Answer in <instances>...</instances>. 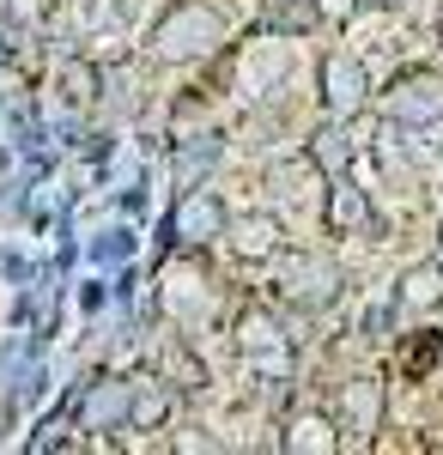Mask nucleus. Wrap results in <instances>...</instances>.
<instances>
[{"label":"nucleus","mask_w":443,"mask_h":455,"mask_svg":"<svg viewBox=\"0 0 443 455\" xmlns=\"http://www.w3.org/2000/svg\"><path fill=\"white\" fill-rule=\"evenodd\" d=\"M219 43H225V19L201 0H182L152 25V55L158 61H206Z\"/></svg>","instance_id":"f257e3e1"},{"label":"nucleus","mask_w":443,"mask_h":455,"mask_svg":"<svg viewBox=\"0 0 443 455\" xmlns=\"http://www.w3.org/2000/svg\"><path fill=\"white\" fill-rule=\"evenodd\" d=\"M383 116L401 122V128H431V122H443V73H431V68L401 73L383 92Z\"/></svg>","instance_id":"f03ea898"},{"label":"nucleus","mask_w":443,"mask_h":455,"mask_svg":"<svg viewBox=\"0 0 443 455\" xmlns=\"http://www.w3.org/2000/svg\"><path fill=\"white\" fill-rule=\"evenodd\" d=\"M279 298L298 304V310H322L341 298V267L328 255H286V274H279Z\"/></svg>","instance_id":"7ed1b4c3"},{"label":"nucleus","mask_w":443,"mask_h":455,"mask_svg":"<svg viewBox=\"0 0 443 455\" xmlns=\"http://www.w3.org/2000/svg\"><path fill=\"white\" fill-rule=\"evenodd\" d=\"M365 98H371L365 68H358L352 55H328V61H322V104H328V116L341 122L352 109H365Z\"/></svg>","instance_id":"20e7f679"},{"label":"nucleus","mask_w":443,"mask_h":455,"mask_svg":"<svg viewBox=\"0 0 443 455\" xmlns=\"http://www.w3.org/2000/svg\"><path fill=\"white\" fill-rule=\"evenodd\" d=\"M128 401H134L128 377H98L79 401V425L85 431H116V425H128Z\"/></svg>","instance_id":"39448f33"},{"label":"nucleus","mask_w":443,"mask_h":455,"mask_svg":"<svg viewBox=\"0 0 443 455\" xmlns=\"http://www.w3.org/2000/svg\"><path fill=\"white\" fill-rule=\"evenodd\" d=\"M225 225H231V212H225L219 195H206V188H189L182 195V207H176V237L182 243H219Z\"/></svg>","instance_id":"423d86ee"},{"label":"nucleus","mask_w":443,"mask_h":455,"mask_svg":"<svg viewBox=\"0 0 443 455\" xmlns=\"http://www.w3.org/2000/svg\"><path fill=\"white\" fill-rule=\"evenodd\" d=\"M225 243H231L238 261H268L273 249H279V219L273 212H243V219L225 225Z\"/></svg>","instance_id":"0eeeda50"},{"label":"nucleus","mask_w":443,"mask_h":455,"mask_svg":"<svg viewBox=\"0 0 443 455\" xmlns=\"http://www.w3.org/2000/svg\"><path fill=\"white\" fill-rule=\"evenodd\" d=\"M286 450H298V455H334V450H341V425L328 419V413H298L292 431H286Z\"/></svg>","instance_id":"6e6552de"},{"label":"nucleus","mask_w":443,"mask_h":455,"mask_svg":"<svg viewBox=\"0 0 443 455\" xmlns=\"http://www.w3.org/2000/svg\"><path fill=\"white\" fill-rule=\"evenodd\" d=\"M219 152H225V140L206 128V134H195V140L176 146V176H182V188H201V176L219 164Z\"/></svg>","instance_id":"1a4fd4ad"},{"label":"nucleus","mask_w":443,"mask_h":455,"mask_svg":"<svg viewBox=\"0 0 443 455\" xmlns=\"http://www.w3.org/2000/svg\"><path fill=\"white\" fill-rule=\"evenodd\" d=\"M376 413H383V383H346V395H341V419H346V431H376Z\"/></svg>","instance_id":"9d476101"},{"label":"nucleus","mask_w":443,"mask_h":455,"mask_svg":"<svg viewBox=\"0 0 443 455\" xmlns=\"http://www.w3.org/2000/svg\"><path fill=\"white\" fill-rule=\"evenodd\" d=\"M328 225H334V231H365V225H371V201H365V188H352L346 176H334V195H328Z\"/></svg>","instance_id":"9b49d317"},{"label":"nucleus","mask_w":443,"mask_h":455,"mask_svg":"<svg viewBox=\"0 0 443 455\" xmlns=\"http://www.w3.org/2000/svg\"><path fill=\"white\" fill-rule=\"evenodd\" d=\"M165 419H171V395H165V383L140 377V383H134V401H128V425H134V431H158Z\"/></svg>","instance_id":"f8f14e48"},{"label":"nucleus","mask_w":443,"mask_h":455,"mask_svg":"<svg viewBox=\"0 0 443 455\" xmlns=\"http://www.w3.org/2000/svg\"><path fill=\"white\" fill-rule=\"evenodd\" d=\"M310 158H316V171H322V176H341L346 158H352V140H346L341 128H322V134L310 140Z\"/></svg>","instance_id":"ddd939ff"},{"label":"nucleus","mask_w":443,"mask_h":455,"mask_svg":"<svg viewBox=\"0 0 443 455\" xmlns=\"http://www.w3.org/2000/svg\"><path fill=\"white\" fill-rule=\"evenodd\" d=\"M443 298V267H413L407 280H401V304L407 310H425V304H438Z\"/></svg>","instance_id":"4468645a"},{"label":"nucleus","mask_w":443,"mask_h":455,"mask_svg":"<svg viewBox=\"0 0 443 455\" xmlns=\"http://www.w3.org/2000/svg\"><path fill=\"white\" fill-rule=\"evenodd\" d=\"M0 12H6L19 31H36V25L49 19V0H0Z\"/></svg>","instance_id":"2eb2a0df"},{"label":"nucleus","mask_w":443,"mask_h":455,"mask_svg":"<svg viewBox=\"0 0 443 455\" xmlns=\"http://www.w3.org/2000/svg\"><path fill=\"white\" fill-rule=\"evenodd\" d=\"M401 364H407V377H419L425 364H438V334H419V340L401 352Z\"/></svg>","instance_id":"dca6fc26"},{"label":"nucleus","mask_w":443,"mask_h":455,"mask_svg":"<svg viewBox=\"0 0 443 455\" xmlns=\"http://www.w3.org/2000/svg\"><path fill=\"white\" fill-rule=\"evenodd\" d=\"M98 85H103V73H98V68H92V73L73 68V73H68V98H73V104H92V98H98Z\"/></svg>","instance_id":"f3484780"},{"label":"nucleus","mask_w":443,"mask_h":455,"mask_svg":"<svg viewBox=\"0 0 443 455\" xmlns=\"http://www.w3.org/2000/svg\"><path fill=\"white\" fill-rule=\"evenodd\" d=\"M438 36H443V6H438Z\"/></svg>","instance_id":"a211bd4d"},{"label":"nucleus","mask_w":443,"mask_h":455,"mask_svg":"<svg viewBox=\"0 0 443 455\" xmlns=\"http://www.w3.org/2000/svg\"><path fill=\"white\" fill-rule=\"evenodd\" d=\"M438 261H443V231H438Z\"/></svg>","instance_id":"6ab92c4d"}]
</instances>
